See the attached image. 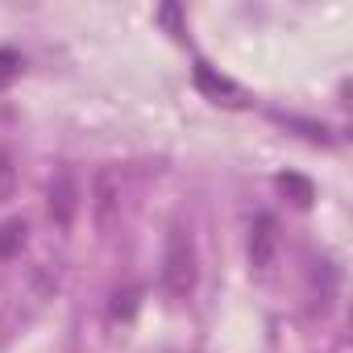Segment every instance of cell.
<instances>
[{
	"label": "cell",
	"mask_w": 353,
	"mask_h": 353,
	"mask_svg": "<svg viewBox=\"0 0 353 353\" xmlns=\"http://www.w3.org/2000/svg\"><path fill=\"white\" fill-rule=\"evenodd\" d=\"M75 208H79V188H75L71 174H59L54 188H50V216L67 229L75 221Z\"/></svg>",
	"instance_id": "obj_3"
},
{
	"label": "cell",
	"mask_w": 353,
	"mask_h": 353,
	"mask_svg": "<svg viewBox=\"0 0 353 353\" xmlns=\"http://www.w3.org/2000/svg\"><path fill=\"white\" fill-rule=\"evenodd\" d=\"M196 245L183 229H170L166 233V250H162V287L174 295V299H188L196 291Z\"/></svg>",
	"instance_id": "obj_1"
},
{
	"label": "cell",
	"mask_w": 353,
	"mask_h": 353,
	"mask_svg": "<svg viewBox=\"0 0 353 353\" xmlns=\"http://www.w3.org/2000/svg\"><path fill=\"white\" fill-rule=\"evenodd\" d=\"M21 75V54L17 50H0V88H9Z\"/></svg>",
	"instance_id": "obj_7"
},
{
	"label": "cell",
	"mask_w": 353,
	"mask_h": 353,
	"mask_svg": "<svg viewBox=\"0 0 353 353\" xmlns=\"http://www.w3.org/2000/svg\"><path fill=\"white\" fill-rule=\"evenodd\" d=\"M279 188H283V192H291L299 208H307V204H312V196H316V192H312V183H307V179H299V174H279Z\"/></svg>",
	"instance_id": "obj_6"
},
{
	"label": "cell",
	"mask_w": 353,
	"mask_h": 353,
	"mask_svg": "<svg viewBox=\"0 0 353 353\" xmlns=\"http://www.w3.org/2000/svg\"><path fill=\"white\" fill-rule=\"evenodd\" d=\"M274 245H279L274 221H270V216H258V221H254V233H250V262H254L258 270H270V262H274Z\"/></svg>",
	"instance_id": "obj_2"
},
{
	"label": "cell",
	"mask_w": 353,
	"mask_h": 353,
	"mask_svg": "<svg viewBox=\"0 0 353 353\" xmlns=\"http://www.w3.org/2000/svg\"><path fill=\"white\" fill-rule=\"evenodd\" d=\"M112 192H117V174H112V170H104L100 179H96V196H100V200H96V208H100V225H108V216H112V208H117V196H112Z\"/></svg>",
	"instance_id": "obj_4"
},
{
	"label": "cell",
	"mask_w": 353,
	"mask_h": 353,
	"mask_svg": "<svg viewBox=\"0 0 353 353\" xmlns=\"http://www.w3.org/2000/svg\"><path fill=\"white\" fill-rule=\"evenodd\" d=\"M26 245V221H9L0 225V258H13Z\"/></svg>",
	"instance_id": "obj_5"
},
{
	"label": "cell",
	"mask_w": 353,
	"mask_h": 353,
	"mask_svg": "<svg viewBox=\"0 0 353 353\" xmlns=\"http://www.w3.org/2000/svg\"><path fill=\"white\" fill-rule=\"evenodd\" d=\"M13 183H17V166H13L9 154H0V204L13 196Z\"/></svg>",
	"instance_id": "obj_8"
}]
</instances>
